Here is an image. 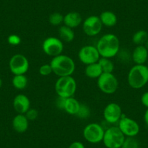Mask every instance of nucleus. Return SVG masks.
<instances>
[{
    "label": "nucleus",
    "instance_id": "nucleus-14",
    "mask_svg": "<svg viewBox=\"0 0 148 148\" xmlns=\"http://www.w3.org/2000/svg\"><path fill=\"white\" fill-rule=\"evenodd\" d=\"M12 105L14 110L18 113V114H25L31 108V102L26 95L19 94L14 98Z\"/></svg>",
    "mask_w": 148,
    "mask_h": 148
},
{
    "label": "nucleus",
    "instance_id": "nucleus-2",
    "mask_svg": "<svg viewBox=\"0 0 148 148\" xmlns=\"http://www.w3.org/2000/svg\"><path fill=\"white\" fill-rule=\"evenodd\" d=\"M52 72L58 77L71 76L76 69V64L71 57L66 55H58L50 61Z\"/></svg>",
    "mask_w": 148,
    "mask_h": 148
},
{
    "label": "nucleus",
    "instance_id": "nucleus-3",
    "mask_svg": "<svg viewBox=\"0 0 148 148\" xmlns=\"http://www.w3.org/2000/svg\"><path fill=\"white\" fill-rule=\"evenodd\" d=\"M128 84L134 89L143 88L148 83V68L146 65H134L128 73Z\"/></svg>",
    "mask_w": 148,
    "mask_h": 148
},
{
    "label": "nucleus",
    "instance_id": "nucleus-12",
    "mask_svg": "<svg viewBox=\"0 0 148 148\" xmlns=\"http://www.w3.org/2000/svg\"><path fill=\"white\" fill-rule=\"evenodd\" d=\"M102 23L99 16L90 15L82 22V29L88 36L93 37L98 35L102 29Z\"/></svg>",
    "mask_w": 148,
    "mask_h": 148
},
{
    "label": "nucleus",
    "instance_id": "nucleus-5",
    "mask_svg": "<svg viewBox=\"0 0 148 148\" xmlns=\"http://www.w3.org/2000/svg\"><path fill=\"white\" fill-rule=\"evenodd\" d=\"M126 136L117 126H110L105 130L103 142L107 148H121Z\"/></svg>",
    "mask_w": 148,
    "mask_h": 148
},
{
    "label": "nucleus",
    "instance_id": "nucleus-15",
    "mask_svg": "<svg viewBox=\"0 0 148 148\" xmlns=\"http://www.w3.org/2000/svg\"><path fill=\"white\" fill-rule=\"evenodd\" d=\"M132 60L135 65H145L148 60V49L145 45H138L132 53Z\"/></svg>",
    "mask_w": 148,
    "mask_h": 148
},
{
    "label": "nucleus",
    "instance_id": "nucleus-23",
    "mask_svg": "<svg viewBox=\"0 0 148 148\" xmlns=\"http://www.w3.org/2000/svg\"><path fill=\"white\" fill-rule=\"evenodd\" d=\"M148 39V33L145 30H139L134 34L132 36V42L136 46L145 45Z\"/></svg>",
    "mask_w": 148,
    "mask_h": 148
},
{
    "label": "nucleus",
    "instance_id": "nucleus-31",
    "mask_svg": "<svg viewBox=\"0 0 148 148\" xmlns=\"http://www.w3.org/2000/svg\"><path fill=\"white\" fill-rule=\"evenodd\" d=\"M66 98L60 97H58L56 99V107L59 110H64V105H65V101Z\"/></svg>",
    "mask_w": 148,
    "mask_h": 148
},
{
    "label": "nucleus",
    "instance_id": "nucleus-34",
    "mask_svg": "<svg viewBox=\"0 0 148 148\" xmlns=\"http://www.w3.org/2000/svg\"><path fill=\"white\" fill-rule=\"evenodd\" d=\"M144 121H145V124L148 126V108H147L145 114H144Z\"/></svg>",
    "mask_w": 148,
    "mask_h": 148
},
{
    "label": "nucleus",
    "instance_id": "nucleus-29",
    "mask_svg": "<svg viewBox=\"0 0 148 148\" xmlns=\"http://www.w3.org/2000/svg\"><path fill=\"white\" fill-rule=\"evenodd\" d=\"M25 116L29 121H34L39 116V111L35 108H30L25 113Z\"/></svg>",
    "mask_w": 148,
    "mask_h": 148
},
{
    "label": "nucleus",
    "instance_id": "nucleus-6",
    "mask_svg": "<svg viewBox=\"0 0 148 148\" xmlns=\"http://www.w3.org/2000/svg\"><path fill=\"white\" fill-rule=\"evenodd\" d=\"M99 90L106 95H113L119 88V81L114 74L102 73L97 81Z\"/></svg>",
    "mask_w": 148,
    "mask_h": 148
},
{
    "label": "nucleus",
    "instance_id": "nucleus-11",
    "mask_svg": "<svg viewBox=\"0 0 148 148\" xmlns=\"http://www.w3.org/2000/svg\"><path fill=\"white\" fill-rule=\"evenodd\" d=\"M78 57L79 60L86 65L97 62L101 58L96 46L93 45L82 47L79 49Z\"/></svg>",
    "mask_w": 148,
    "mask_h": 148
},
{
    "label": "nucleus",
    "instance_id": "nucleus-20",
    "mask_svg": "<svg viewBox=\"0 0 148 148\" xmlns=\"http://www.w3.org/2000/svg\"><path fill=\"white\" fill-rule=\"evenodd\" d=\"M84 73L88 78L97 79L102 75V71L99 62H97L86 65Z\"/></svg>",
    "mask_w": 148,
    "mask_h": 148
},
{
    "label": "nucleus",
    "instance_id": "nucleus-25",
    "mask_svg": "<svg viewBox=\"0 0 148 148\" xmlns=\"http://www.w3.org/2000/svg\"><path fill=\"white\" fill-rule=\"evenodd\" d=\"M64 15L60 12H54V13L51 14L49 17V22L51 25H54V26H57V25H60L63 23Z\"/></svg>",
    "mask_w": 148,
    "mask_h": 148
},
{
    "label": "nucleus",
    "instance_id": "nucleus-21",
    "mask_svg": "<svg viewBox=\"0 0 148 148\" xmlns=\"http://www.w3.org/2000/svg\"><path fill=\"white\" fill-rule=\"evenodd\" d=\"M60 39L65 42H71L75 39V33L73 28L63 25L60 27L58 30Z\"/></svg>",
    "mask_w": 148,
    "mask_h": 148
},
{
    "label": "nucleus",
    "instance_id": "nucleus-13",
    "mask_svg": "<svg viewBox=\"0 0 148 148\" xmlns=\"http://www.w3.org/2000/svg\"><path fill=\"white\" fill-rule=\"evenodd\" d=\"M122 115L121 107L116 102H110L105 106L103 110L104 119L111 124L119 123Z\"/></svg>",
    "mask_w": 148,
    "mask_h": 148
},
{
    "label": "nucleus",
    "instance_id": "nucleus-33",
    "mask_svg": "<svg viewBox=\"0 0 148 148\" xmlns=\"http://www.w3.org/2000/svg\"><path fill=\"white\" fill-rule=\"evenodd\" d=\"M68 148H85V146L82 142L75 141L69 145Z\"/></svg>",
    "mask_w": 148,
    "mask_h": 148
},
{
    "label": "nucleus",
    "instance_id": "nucleus-26",
    "mask_svg": "<svg viewBox=\"0 0 148 148\" xmlns=\"http://www.w3.org/2000/svg\"><path fill=\"white\" fill-rule=\"evenodd\" d=\"M91 115V110L88 105L85 104L81 103L80 108H79V111L77 114L76 115L78 118L82 119H86L90 116Z\"/></svg>",
    "mask_w": 148,
    "mask_h": 148
},
{
    "label": "nucleus",
    "instance_id": "nucleus-28",
    "mask_svg": "<svg viewBox=\"0 0 148 148\" xmlns=\"http://www.w3.org/2000/svg\"><path fill=\"white\" fill-rule=\"evenodd\" d=\"M39 72L41 76H48L53 73L50 64H44L41 65L39 69Z\"/></svg>",
    "mask_w": 148,
    "mask_h": 148
},
{
    "label": "nucleus",
    "instance_id": "nucleus-9",
    "mask_svg": "<svg viewBox=\"0 0 148 148\" xmlns=\"http://www.w3.org/2000/svg\"><path fill=\"white\" fill-rule=\"evenodd\" d=\"M9 68L14 76L25 74L29 69V61L25 55L15 54L10 60Z\"/></svg>",
    "mask_w": 148,
    "mask_h": 148
},
{
    "label": "nucleus",
    "instance_id": "nucleus-4",
    "mask_svg": "<svg viewBox=\"0 0 148 148\" xmlns=\"http://www.w3.org/2000/svg\"><path fill=\"white\" fill-rule=\"evenodd\" d=\"M77 89L76 80L71 76L59 77L55 84V89L58 97L68 98L73 97Z\"/></svg>",
    "mask_w": 148,
    "mask_h": 148
},
{
    "label": "nucleus",
    "instance_id": "nucleus-32",
    "mask_svg": "<svg viewBox=\"0 0 148 148\" xmlns=\"http://www.w3.org/2000/svg\"><path fill=\"white\" fill-rule=\"evenodd\" d=\"M141 102L145 108H148V92H145L141 96Z\"/></svg>",
    "mask_w": 148,
    "mask_h": 148
},
{
    "label": "nucleus",
    "instance_id": "nucleus-36",
    "mask_svg": "<svg viewBox=\"0 0 148 148\" xmlns=\"http://www.w3.org/2000/svg\"><path fill=\"white\" fill-rule=\"evenodd\" d=\"M2 79H0V88L2 87Z\"/></svg>",
    "mask_w": 148,
    "mask_h": 148
},
{
    "label": "nucleus",
    "instance_id": "nucleus-30",
    "mask_svg": "<svg viewBox=\"0 0 148 148\" xmlns=\"http://www.w3.org/2000/svg\"><path fill=\"white\" fill-rule=\"evenodd\" d=\"M8 42L12 46H18L21 43V39L19 36L16 34H11L8 36Z\"/></svg>",
    "mask_w": 148,
    "mask_h": 148
},
{
    "label": "nucleus",
    "instance_id": "nucleus-17",
    "mask_svg": "<svg viewBox=\"0 0 148 148\" xmlns=\"http://www.w3.org/2000/svg\"><path fill=\"white\" fill-rule=\"evenodd\" d=\"M82 22V15L77 12H70L64 15V25L73 29L79 27Z\"/></svg>",
    "mask_w": 148,
    "mask_h": 148
},
{
    "label": "nucleus",
    "instance_id": "nucleus-18",
    "mask_svg": "<svg viewBox=\"0 0 148 148\" xmlns=\"http://www.w3.org/2000/svg\"><path fill=\"white\" fill-rule=\"evenodd\" d=\"M99 18L103 26L111 28L117 24V16L114 12H111V11H104L100 14Z\"/></svg>",
    "mask_w": 148,
    "mask_h": 148
},
{
    "label": "nucleus",
    "instance_id": "nucleus-8",
    "mask_svg": "<svg viewBox=\"0 0 148 148\" xmlns=\"http://www.w3.org/2000/svg\"><path fill=\"white\" fill-rule=\"evenodd\" d=\"M64 49L63 42L59 38L49 36L46 38L42 43V50L48 56L52 58L61 55Z\"/></svg>",
    "mask_w": 148,
    "mask_h": 148
},
{
    "label": "nucleus",
    "instance_id": "nucleus-7",
    "mask_svg": "<svg viewBox=\"0 0 148 148\" xmlns=\"http://www.w3.org/2000/svg\"><path fill=\"white\" fill-rule=\"evenodd\" d=\"M105 129L97 123H91L86 125L83 130L85 140L91 144H98L102 142Z\"/></svg>",
    "mask_w": 148,
    "mask_h": 148
},
{
    "label": "nucleus",
    "instance_id": "nucleus-22",
    "mask_svg": "<svg viewBox=\"0 0 148 148\" xmlns=\"http://www.w3.org/2000/svg\"><path fill=\"white\" fill-rule=\"evenodd\" d=\"M12 86L14 88L18 90H23L25 89L28 86V78L25 74L23 75H15L12 78Z\"/></svg>",
    "mask_w": 148,
    "mask_h": 148
},
{
    "label": "nucleus",
    "instance_id": "nucleus-27",
    "mask_svg": "<svg viewBox=\"0 0 148 148\" xmlns=\"http://www.w3.org/2000/svg\"><path fill=\"white\" fill-rule=\"evenodd\" d=\"M121 148H139V142L135 137H126Z\"/></svg>",
    "mask_w": 148,
    "mask_h": 148
},
{
    "label": "nucleus",
    "instance_id": "nucleus-35",
    "mask_svg": "<svg viewBox=\"0 0 148 148\" xmlns=\"http://www.w3.org/2000/svg\"><path fill=\"white\" fill-rule=\"evenodd\" d=\"M145 47H146V48H147V49H148V39H147V40L146 43H145Z\"/></svg>",
    "mask_w": 148,
    "mask_h": 148
},
{
    "label": "nucleus",
    "instance_id": "nucleus-1",
    "mask_svg": "<svg viewBox=\"0 0 148 148\" xmlns=\"http://www.w3.org/2000/svg\"><path fill=\"white\" fill-rule=\"evenodd\" d=\"M96 47L101 58H114L121 49L120 40L116 35L113 34H106L100 37Z\"/></svg>",
    "mask_w": 148,
    "mask_h": 148
},
{
    "label": "nucleus",
    "instance_id": "nucleus-24",
    "mask_svg": "<svg viewBox=\"0 0 148 148\" xmlns=\"http://www.w3.org/2000/svg\"><path fill=\"white\" fill-rule=\"evenodd\" d=\"M98 62H99V65H100L101 68H102V73H112L113 71H114V63L112 62V60L110 58H100Z\"/></svg>",
    "mask_w": 148,
    "mask_h": 148
},
{
    "label": "nucleus",
    "instance_id": "nucleus-10",
    "mask_svg": "<svg viewBox=\"0 0 148 148\" xmlns=\"http://www.w3.org/2000/svg\"><path fill=\"white\" fill-rule=\"evenodd\" d=\"M118 127L126 137H135L140 131V127L137 122L131 118L122 115L121 119L118 123Z\"/></svg>",
    "mask_w": 148,
    "mask_h": 148
},
{
    "label": "nucleus",
    "instance_id": "nucleus-37",
    "mask_svg": "<svg viewBox=\"0 0 148 148\" xmlns=\"http://www.w3.org/2000/svg\"><path fill=\"white\" fill-rule=\"evenodd\" d=\"M147 68H148V60H147Z\"/></svg>",
    "mask_w": 148,
    "mask_h": 148
},
{
    "label": "nucleus",
    "instance_id": "nucleus-19",
    "mask_svg": "<svg viewBox=\"0 0 148 148\" xmlns=\"http://www.w3.org/2000/svg\"><path fill=\"white\" fill-rule=\"evenodd\" d=\"M81 103L73 97L65 99L64 110L67 113L72 116H76L80 108Z\"/></svg>",
    "mask_w": 148,
    "mask_h": 148
},
{
    "label": "nucleus",
    "instance_id": "nucleus-16",
    "mask_svg": "<svg viewBox=\"0 0 148 148\" xmlns=\"http://www.w3.org/2000/svg\"><path fill=\"white\" fill-rule=\"evenodd\" d=\"M12 125L13 129L17 133L23 134L28 130L29 121L28 120L25 114H18L12 119Z\"/></svg>",
    "mask_w": 148,
    "mask_h": 148
}]
</instances>
